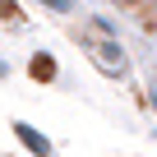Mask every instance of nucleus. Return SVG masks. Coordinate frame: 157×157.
<instances>
[{"label":"nucleus","instance_id":"nucleus-1","mask_svg":"<svg viewBox=\"0 0 157 157\" xmlns=\"http://www.w3.org/2000/svg\"><path fill=\"white\" fill-rule=\"evenodd\" d=\"M93 56H97V65H102L106 74H125V51H120V42H116V37L97 42V46H93Z\"/></svg>","mask_w":157,"mask_h":157},{"label":"nucleus","instance_id":"nucleus-2","mask_svg":"<svg viewBox=\"0 0 157 157\" xmlns=\"http://www.w3.org/2000/svg\"><path fill=\"white\" fill-rule=\"evenodd\" d=\"M14 134H19V143H23L33 157H46V152H51V143H46V139L33 129V125H23V120H19V125H14Z\"/></svg>","mask_w":157,"mask_h":157},{"label":"nucleus","instance_id":"nucleus-3","mask_svg":"<svg viewBox=\"0 0 157 157\" xmlns=\"http://www.w3.org/2000/svg\"><path fill=\"white\" fill-rule=\"evenodd\" d=\"M28 74L37 78V83H42V78H56V60H51L46 51H37V56L28 60Z\"/></svg>","mask_w":157,"mask_h":157},{"label":"nucleus","instance_id":"nucleus-4","mask_svg":"<svg viewBox=\"0 0 157 157\" xmlns=\"http://www.w3.org/2000/svg\"><path fill=\"white\" fill-rule=\"evenodd\" d=\"M116 5H125V10H139V5H148V0H116Z\"/></svg>","mask_w":157,"mask_h":157},{"label":"nucleus","instance_id":"nucleus-5","mask_svg":"<svg viewBox=\"0 0 157 157\" xmlns=\"http://www.w3.org/2000/svg\"><path fill=\"white\" fill-rule=\"evenodd\" d=\"M46 5H51V10H69V0H46Z\"/></svg>","mask_w":157,"mask_h":157},{"label":"nucleus","instance_id":"nucleus-6","mask_svg":"<svg viewBox=\"0 0 157 157\" xmlns=\"http://www.w3.org/2000/svg\"><path fill=\"white\" fill-rule=\"evenodd\" d=\"M148 5H152V14H157V0H148Z\"/></svg>","mask_w":157,"mask_h":157}]
</instances>
